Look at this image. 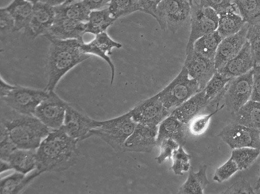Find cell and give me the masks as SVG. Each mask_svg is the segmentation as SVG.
Returning <instances> with one entry per match:
<instances>
[{"label":"cell","instance_id":"1","mask_svg":"<svg viewBox=\"0 0 260 194\" xmlns=\"http://www.w3.org/2000/svg\"><path fill=\"white\" fill-rule=\"evenodd\" d=\"M78 141L61 128L51 130L36 149L37 167L28 174L32 181L49 171H62L75 163L78 155Z\"/></svg>","mask_w":260,"mask_h":194},{"label":"cell","instance_id":"2","mask_svg":"<svg viewBox=\"0 0 260 194\" xmlns=\"http://www.w3.org/2000/svg\"><path fill=\"white\" fill-rule=\"evenodd\" d=\"M1 128L18 148L36 150L51 131L34 115L19 113L5 104Z\"/></svg>","mask_w":260,"mask_h":194},{"label":"cell","instance_id":"3","mask_svg":"<svg viewBox=\"0 0 260 194\" xmlns=\"http://www.w3.org/2000/svg\"><path fill=\"white\" fill-rule=\"evenodd\" d=\"M51 43L48 61V81L45 90L54 91L62 76L72 68L90 58L81 49L83 43L76 39L59 40L45 36Z\"/></svg>","mask_w":260,"mask_h":194},{"label":"cell","instance_id":"4","mask_svg":"<svg viewBox=\"0 0 260 194\" xmlns=\"http://www.w3.org/2000/svg\"><path fill=\"white\" fill-rule=\"evenodd\" d=\"M95 128L88 138L99 137L119 152L124 151V144L134 130L137 123L129 111L119 117L104 121L96 120Z\"/></svg>","mask_w":260,"mask_h":194},{"label":"cell","instance_id":"5","mask_svg":"<svg viewBox=\"0 0 260 194\" xmlns=\"http://www.w3.org/2000/svg\"><path fill=\"white\" fill-rule=\"evenodd\" d=\"M200 91L197 82L189 76L183 66L177 76L157 95L164 106L172 112Z\"/></svg>","mask_w":260,"mask_h":194},{"label":"cell","instance_id":"6","mask_svg":"<svg viewBox=\"0 0 260 194\" xmlns=\"http://www.w3.org/2000/svg\"><path fill=\"white\" fill-rule=\"evenodd\" d=\"M191 5L186 0H162L157 8L155 19L162 30L173 33L190 20Z\"/></svg>","mask_w":260,"mask_h":194},{"label":"cell","instance_id":"7","mask_svg":"<svg viewBox=\"0 0 260 194\" xmlns=\"http://www.w3.org/2000/svg\"><path fill=\"white\" fill-rule=\"evenodd\" d=\"M49 91L13 85L4 95L0 96L5 104L16 111L34 115L37 107L46 99Z\"/></svg>","mask_w":260,"mask_h":194},{"label":"cell","instance_id":"8","mask_svg":"<svg viewBox=\"0 0 260 194\" xmlns=\"http://www.w3.org/2000/svg\"><path fill=\"white\" fill-rule=\"evenodd\" d=\"M199 2L191 4V30L185 49L186 55L193 51L194 42L201 37L217 30L219 16L210 7H202Z\"/></svg>","mask_w":260,"mask_h":194},{"label":"cell","instance_id":"9","mask_svg":"<svg viewBox=\"0 0 260 194\" xmlns=\"http://www.w3.org/2000/svg\"><path fill=\"white\" fill-rule=\"evenodd\" d=\"M252 69L247 73L231 78L223 90L222 100L232 114L250 100L252 91Z\"/></svg>","mask_w":260,"mask_h":194},{"label":"cell","instance_id":"10","mask_svg":"<svg viewBox=\"0 0 260 194\" xmlns=\"http://www.w3.org/2000/svg\"><path fill=\"white\" fill-rule=\"evenodd\" d=\"M69 104L54 91H49L48 96L37 107L34 115L51 130H57L63 126Z\"/></svg>","mask_w":260,"mask_h":194},{"label":"cell","instance_id":"11","mask_svg":"<svg viewBox=\"0 0 260 194\" xmlns=\"http://www.w3.org/2000/svg\"><path fill=\"white\" fill-rule=\"evenodd\" d=\"M232 149L251 147L260 150V131L233 122L217 135Z\"/></svg>","mask_w":260,"mask_h":194},{"label":"cell","instance_id":"12","mask_svg":"<svg viewBox=\"0 0 260 194\" xmlns=\"http://www.w3.org/2000/svg\"><path fill=\"white\" fill-rule=\"evenodd\" d=\"M129 111L137 124L156 126L172 113L164 106L157 94L142 101Z\"/></svg>","mask_w":260,"mask_h":194},{"label":"cell","instance_id":"13","mask_svg":"<svg viewBox=\"0 0 260 194\" xmlns=\"http://www.w3.org/2000/svg\"><path fill=\"white\" fill-rule=\"evenodd\" d=\"M96 120L82 113L70 104L68 106L61 128L78 142L88 138L90 132L96 126Z\"/></svg>","mask_w":260,"mask_h":194},{"label":"cell","instance_id":"14","mask_svg":"<svg viewBox=\"0 0 260 194\" xmlns=\"http://www.w3.org/2000/svg\"><path fill=\"white\" fill-rule=\"evenodd\" d=\"M158 126L137 124L126 140L124 151L149 152L157 146Z\"/></svg>","mask_w":260,"mask_h":194},{"label":"cell","instance_id":"15","mask_svg":"<svg viewBox=\"0 0 260 194\" xmlns=\"http://www.w3.org/2000/svg\"><path fill=\"white\" fill-rule=\"evenodd\" d=\"M186 56L184 66L189 76L197 82L200 89L202 90L217 71L214 61L197 54L193 50Z\"/></svg>","mask_w":260,"mask_h":194},{"label":"cell","instance_id":"16","mask_svg":"<svg viewBox=\"0 0 260 194\" xmlns=\"http://www.w3.org/2000/svg\"><path fill=\"white\" fill-rule=\"evenodd\" d=\"M248 28V23H245L237 33L221 40L214 59L216 69L221 67L240 52L247 41Z\"/></svg>","mask_w":260,"mask_h":194},{"label":"cell","instance_id":"17","mask_svg":"<svg viewBox=\"0 0 260 194\" xmlns=\"http://www.w3.org/2000/svg\"><path fill=\"white\" fill-rule=\"evenodd\" d=\"M122 45L113 40L105 31L96 35L94 38L88 43L81 44V50L86 54L94 55L104 59L109 65L111 71L110 85H112L115 76V66L108 55L112 54L114 48H120Z\"/></svg>","mask_w":260,"mask_h":194},{"label":"cell","instance_id":"18","mask_svg":"<svg viewBox=\"0 0 260 194\" xmlns=\"http://www.w3.org/2000/svg\"><path fill=\"white\" fill-rule=\"evenodd\" d=\"M55 19L54 7L41 2L33 4L29 33L34 37L45 35L53 25Z\"/></svg>","mask_w":260,"mask_h":194},{"label":"cell","instance_id":"19","mask_svg":"<svg viewBox=\"0 0 260 194\" xmlns=\"http://www.w3.org/2000/svg\"><path fill=\"white\" fill-rule=\"evenodd\" d=\"M254 66V62L250 46L247 41L240 52L217 71L231 79L247 73Z\"/></svg>","mask_w":260,"mask_h":194},{"label":"cell","instance_id":"20","mask_svg":"<svg viewBox=\"0 0 260 194\" xmlns=\"http://www.w3.org/2000/svg\"><path fill=\"white\" fill-rule=\"evenodd\" d=\"M85 29L86 22L55 18L53 25L45 35L63 40L76 39L84 42L83 36L86 33Z\"/></svg>","mask_w":260,"mask_h":194},{"label":"cell","instance_id":"21","mask_svg":"<svg viewBox=\"0 0 260 194\" xmlns=\"http://www.w3.org/2000/svg\"><path fill=\"white\" fill-rule=\"evenodd\" d=\"M188 131V124H185L173 114L164 120L159 125L156 143L158 146L164 139L171 138L184 146L186 142Z\"/></svg>","mask_w":260,"mask_h":194},{"label":"cell","instance_id":"22","mask_svg":"<svg viewBox=\"0 0 260 194\" xmlns=\"http://www.w3.org/2000/svg\"><path fill=\"white\" fill-rule=\"evenodd\" d=\"M208 105L209 102L205 97V92L203 89L176 108L171 114L181 122L188 124Z\"/></svg>","mask_w":260,"mask_h":194},{"label":"cell","instance_id":"23","mask_svg":"<svg viewBox=\"0 0 260 194\" xmlns=\"http://www.w3.org/2000/svg\"><path fill=\"white\" fill-rule=\"evenodd\" d=\"M15 21L14 31L25 29L29 32L33 4L28 0H13L5 8Z\"/></svg>","mask_w":260,"mask_h":194},{"label":"cell","instance_id":"24","mask_svg":"<svg viewBox=\"0 0 260 194\" xmlns=\"http://www.w3.org/2000/svg\"><path fill=\"white\" fill-rule=\"evenodd\" d=\"M6 161L10 164L13 170L27 175L37 167L36 149L16 148Z\"/></svg>","mask_w":260,"mask_h":194},{"label":"cell","instance_id":"25","mask_svg":"<svg viewBox=\"0 0 260 194\" xmlns=\"http://www.w3.org/2000/svg\"><path fill=\"white\" fill-rule=\"evenodd\" d=\"M237 8L233 6L219 13L217 31L222 38L237 33L245 22L242 17L236 12Z\"/></svg>","mask_w":260,"mask_h":194},{"label":"cell","instance_id":"26","mask_svg":"<svg viewBox=\"0 0 260 194\" xmlns=\"http://www.w3.org/2000/svg\"><path fill=\"white\" fill-rule=\"evenodd\" d=\"M233 115L234 122L260 131V101L249 100Z\"/></svg>","mask_w":260,"mask_h":194},{"label":"cell","instance_id":"27","mask_svg":"<svg viewBox=\"0 0 260 194\" xmlns=\"http://www.w3.org/2000/svg\"><path fill=\"white\" fill-rule=\"evenodd\" d=\"M207 169V166L205 165H201L198 172L191 169L186 180L180 187L178 193H204V190L209 183L206 175Z\"/></svg>","mask_w":260,"mask_h":194},{"label":"cell","instance_id":"28","mask_svg":"<svg viewBox=\"0 0 260 194\" xmlns=\"http://www.w3.org/2000/svg\"><path fill=\"white\" fill-rule=\"evenodd\" d=\"M55 18H66L86 22L91 11L82 1L62 4L54 7Z\"/></svg>","mask_w":260,"mask_h":194},{"label":"cell","instance_id":"29","mask_svg":"<svg viewBox=\"0 0 260 194\" xmlns=\"http://www.w3.org/2000/svg\"><path fill=\"white\" fill-rule=\"evenodd\" d=\"M222 39L215 30L198 38L193 44V50L197 54L214 61L217 48Z\"/></svg>","mask_w":260,"mask_h":194},{"label":"cell","instance_id":"30","mask_svg":"<svg viewBox=\"0 0 260 194\" xmlns=\"http://www.w3.org/2000/svg\"><path fill=\"white\" fill-rule=\"evenodd\" d=\"M115 20L110 16L107 7L91 11L86 22L85 32L96 35L105 32Z\"/></svg>","mask_w":260,"mask_h":194},{"label":"cell","instance_id":"31","mask_svg":"<svg viewBox=\"0 0 260 194\" xmlns=\"http://www.w3.org/2000/svg\"><path fill=\"white\" fill-rule=\"evenodd\" d=\"M233 2L245 23H250L260 18V0H234Z\"/></svg>","mask_w":260,"mask_h":194},{"label":"cell","instance_id":"32","mask_svg":"<svg viewBox=\"0 0 260 194\" xmlns=\"http://www.w3.org/2000/svg\"><path fill=\"white\" fill-rule=\"evenodd\" d=\"M107 8L115 19L140 11L138 0H110Z\"/></svg>","mask_w":260,"mask_h":194},{"label":"cell","instance_id":"33","mask_svg":"<svg viewBox=\"0 0 260 194\" xmlns=\"http://www.w3.org/2000/svg\"><path fill=\"white\" fill-rule=\"evenodd\" d=\"M260 154V150L251 147L233 149L231 158L235 161L239 170L247 169Z\"/></svg>","mask_w":260,"mask_h":194},{"label":"cell","instance_id":"34","mask_svg":"<svg viewBox=\"0 0 260 194\" xmlns=\"http://www.w3.org/2000/svg\"><path fill=\"white\" fill-rule=\"evenodd\" d=\"M247 41L250 46L254 66H260V18L248 23Z\"/></svg>","mask_w":260,"mask_h":194},{"label":"cell","instance_id":"35","mask_svg":"<svg viewBox=\"0 0 260 194\" xmlns=\"http://www.w3.org/2000/svg\"><path fill=\"white\" fill-rule=\"evenodd\" d=\"M230 79L216 71L204 89L209 104L214 98L222 91Z\"/></svg>","mask_w":260,"mask_h":194},{"label":"cell","instance_id":"36","mask_svg":"<svg viewBox=\"0 0 260 194\" xmlns=\"http://www.w3.org/2000/svg\"><path fill=\"white\" fill-rule=\"evenodd\" d=\"M191 156L187 153L183 148V146L179 145L178 148L175 150L172 157V169L175 174L182 175L184 172L190 170V160Z\"/></svg>","mask_w":260,"mask_h":194},{"label":"cell","instance_id":"37","mask_svg":"<svg viewBox=\"0 0 260 194\" xmlns=\"http://www.w3.org/2000/svg\"><path fill=\"white\" fill-rule=\"evenodd\" d=\"M26 175L15 171L1 179L0 194L17 193Z\"/></svg>","mask_w":260,"mask_h":194},{"label":"cell","instance_id":"38","mask_svg":"<svg viewBox=\"0 0 260 194\" xmlns=\"http://www.w3.org/2000/svg\"><path fill=\"white\" fill-rule=\"evenodd\" d=\"M219 104V103L216 105V109L213 112L207 115L196 116L193 118L188 124L189 132L194 135L203 134L207 129L212 116L224 107L223 104L218 108Z\"/></svg>","mask_w":260,"mask_h":194},{"label":"cell","instance_id":"39","mask_svg":"<svg viewBox=\"0 0 260 194\" xmlns=\"http://www.w3.org/2000/svg\"><path fill=\"white\" fill-rule=\"evenodd\" d=\"M239 170L236 163L230 158L223 165L215 170L213 179L217 182L221 183L228 179Z\"/></svg>","mask_w":260,"mask_h":194},{"label":"cell","instance_id":"40","mask_svg":"<svg viewBox=\"0 0 260 194\" xmlns=\"http://www.w3.org/2000/svg\"><path fill=\"white\" fill-rule=\"evenodd\" d=\"M179 146V143L171 138L163 140L158 145L160 151L158 156L155 158L156 162L160 164L167 159L171 158L174 151L177 149Z\"/></svg>","mask_w":260,"mask_h":194},{"label":"cell","instance_id":"41","mask_svg":"<svg viewBox=\"0 0 260 194\" xmlns=\"http://www.w3.org/2000/svg\"><path fill=\"white\" fill-rule=\"evenodd\" d=\"M221 193L223 194H254L256 192H254L250 183L244 178L242 177Z\"/></svg>","mask_w":260,"mask_h":194},{"label":"cell","instance_id":"42","mask_svg":"<svg viewBox=\"0 0 260 194\" xmlns=\"http://www.w3.org/2000/svg\"><path fill=\"white\" fill-rule=\"evenodd\" d=\"M234 0H199V5L202 7H210L218 14L235 6Z\"/></svg>","mask_w":260,"mask_h":194},{"label":"cell","instance_id":"43","mask_svg":"<svg viewBox=\"0 0 260 194\" xmlns=\"http://www.w3.org/2000/svg\"><path fill=\"white\" fill-rule=\"evenodd\" d=\"M15 21L11 14L5 8L0 9V31L1 33L6 34L14 31Z\"/></svg>","mask_w":260,"mask_h":194},{"label":"cell","instance_id":"44","mask_svg":"<svg viewBox=\"0 0 260 194\" xmlns=\"http://www.w3.org/2000/svg\"><path fill=\"white\" fill-rule=\"evenodd\" d=\"M252 71V91L250 100L260 101V66H254Z\"/></svg>","mask_w":260,"mask_h":194},{"label":"cell","instance_id":"45","mask_svg":"<svg viewBox=\"0 0 260 194\" xmlns=\"http://www.w3.org/2000/svg\"><path fill=\"white\" fill-rule=\"evenodd\" d=\"M162 0H138L140 11L155 18L157 8Z\"/></svg>","mask_w":260,"mask_h":194},{"label":"cell","instance_id":"46","mask_svg":"<svg viewBox=\"0 0 260 194\" xmlns=\"http://www.w3.org/2000/svg\"><path fill=\"white\" fill-rule=\"evenodd\" d=\"M82 1L91 11L107 7L110 0H82Z\"/></svg>","mask_w":260,"mask_h":194},{"label":"cell","instance_id":"47","mask_svg":"<svg viewBox=\"0 0 260 194\" xmlns=\"http://www.w3.org/2000/svg\"><path fill=\"white\" fill-rule=\"evenodd\" d=\"M81 1L82 0H40L39 2L45 3L53 7H55L62 4H67Z\"/></svg>","mask_w":260,"mask_h":194},{"label":"cell","instance_id":"48","mask_svg":"<svg viewBox=\"0 0 260 194\" xmlns=\"http://www.w3.org/2000/svg\"><path fill=\"white\" fill-rule=\"evenodd\" d=\"M1 162V173L2 174L3 172H5L8 170H12V168L10 165V164L6 161H4L2 160H0Z\"/></svg>","mask_w":260,"mask_h":194},{"label":"cell","instance_id":"49","mask_svg":"<svg viewBox=\"0 0 260 194\" xmlns=\"http://www.w3.org/2000/svg\"><path fill=\"white\" fill-rule=\"evenodd\" d=\"M259 188H260V174H259V178L256 182L255 189L258 190Z\"/></svg>","mask_w":260,"mask_h":194},{"label":"cell","instance_id":"50","mask_svg":"<svg viewBox=\"0 0 260 194\" xmlns=\"http://www.w3.org/2000/svg\"><path fill=\"white\" fill-rule=\"evenodd\" d=\"M28 1H30L32 4H34V3H36V2H39L40 0H28Z\"/></svg>","mask_w":260,"mask_h":194},{"label":"cell","instance_id":"51","mask_svg":"<svg viewBox=\"0 0 260 194\" xmlns=\"http://www.w3.org/2000/svg\"><path fill=\"white\" fill-rule=\"evenodd\" d=\"M188 2H189L190 4L191 5L193 2H197V0H186ZM199 1V0H198Z\"/></svg>","mask_w":260,"mask_h":194}]
</instances>
